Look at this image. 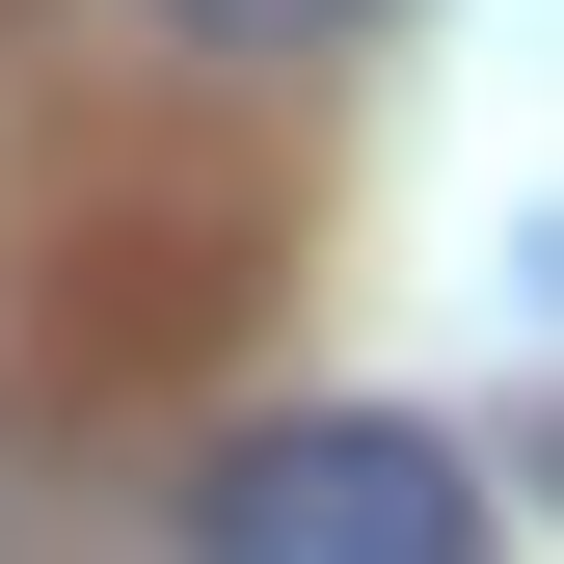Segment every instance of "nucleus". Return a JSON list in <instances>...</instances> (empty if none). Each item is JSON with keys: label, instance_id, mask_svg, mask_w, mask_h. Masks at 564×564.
<instances>
[{"label": "nucleus", "instance_id": "obj_1", "mask_svg": "<svg viewBox=\"0 0 564 564\" xmlns=\"http://www.w3.org/2000/svg\"><path fill=\"white\" fill-rule=\"evenodd\" d=\"M188 564H484V457L403 431V403H269V431L188 457Z\"/></svg>", "mask_w": 564, "mask_h": 564}, {"label": "nucleus", "instance_id": "obj_2", "mask_svg": "<svg viewBox=\"0 0 564 564\" xmlns=\"http://www.w3.org/2000/svg\"><path fill=\"white\" fill-rule=\"evenodd\" d=\"M188 28H242V54H296V28H377V0H188Z\"/></svg>", "mask_w": 564, "mask_h": 564}]
</instances>
